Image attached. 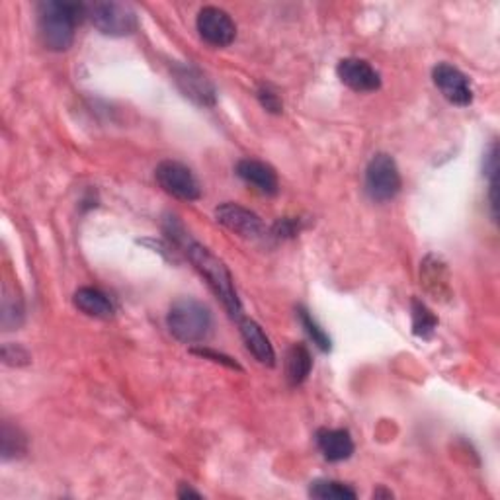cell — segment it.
<instances>
[{
    "label": "cell",
    "instance_id": "5",
    "mask_svg": "<svg viewBox=\"0 0 500 500\" xmlns=\"http://www.w3.org/2000/svg\"><path fill=\"white\" fill-rule=\"evenodd\" d=\"M89 16L96 30L104 36L123 37L137 30V14L130 5L121 3H96Z\"/></svg>",
    "mask_w": 500,
    "mask_h": 500
},
{
    "label": "cell",
    "instance_id": "26",
    "mask_svg": "<svg viewBox=\"0 0 500 500\" xmlns=\"http://www.w3.org/2000/svg\"><path fill=\"white\" fill-rule=\"evenodd\" d=\"M178 498H202V495L190 489L188 484H182V487H180V491H178Z\"/></svg>",
    "mask_w": 500,
    "mask_h": 500
},
{
    "label": "cell",
    "instance_id": "17",
    "mask_svg": "<svg viewBox=\"0 0 500 500\" xmlns=\"http://www.w3.org/2000/svg\"><path fill=\"white\" fill-rule=\"evenodd\" d=\"M311 368H313V359H311L309 350L305 349L303 344L291 346V349L287 350V356H286V378H287L289 385L291 387L301 385L305 380L309 378Z\"/></svg>",
    "mask_w": 500,
    "mask_h": 500
},
{
    "label": "cell",
    "instance_id": "20",
    "mask_svg": "<svg viewBox=\"0 0 500 500\" xmlns=\"http://www.w3.org/2000/svg\"><path fill=\"white\" fill-rule=\"evenodd\" d=\"M3 460H14V457H20L26 453L27 450V442L26 436L20 432L18 428L10 426L8 422H5L3 426Z\"/></svg>",
    "mask_w": 500,
    "mask_h": 500
},
{
    "label": "cell",
    "instance_id": "22",
    "mask_svg": "<svg viewBox=\"0 0 500 500\" xmlns=\"http://www.w3.org/2000/svg\"><path fill=\"white\" fill-rule=\"evenodd\" d=\"M3 362L6 366L20 368V366L30 364V354H27L18 344H5L3 346Z\"/></svg>",
    "mask_w": 500,
    "mask_h": 500
},
{
    "label": "cell",
    "instance_id": "11",
    "mask_svg": "<svg viewBox=\"0 0 500 500\" xmlns=\"http://www.w3.org/2000/svg\"><path fill=\"white\" fill-rule=\"evenodd\" d=\"M174 77H176V85L180 90L188 96L190 100H193L200 106H214L215 104V89L207 77L198 71L196 67H176L174 68Z\"/></svg>",
    "mask_w": 500,
    "mask_h": 500
},
{
    "label": "cell",
    "instance_id": "2",
    "mask_svg": "<svg viewBox=\"0 0 500 500\" xmlns=\"http://www.w3.org/2000/svg\"><path fill=\"white\" fill-rule=\"evenodd\" d=\"M178 243H182L186 248V255L192 260L196 270L205 277L207 286L212 287L214 294L224 303V307L229 311L233 318H241L243 317V307L237 296V289H234L233 277L227 270V266L221 262L215 255H212L210 250L202 246L200 243L190 241L186 234H176L174 237Z\"/></svg>",
    "mask_w": 500,
    "mask_h": 500
},
{
    "label": "cell",
    "instance_id": "14",
    "mask_svg": "<svg viewBox=\"0 0 500 500\" xmlns=\"http://www.w3.org/2000/svg\"><path fill=\"white\" fill-rule=\"evenodd\" d=\"M237 321H239L241 337L246 344L248 352L253 354L260 364L272 368L276 364V354H274V349H272L268 337L264 335L262 327L258 323H255L253 318H246V317H241V318H237Z\"/></svg>",
    "mask_w": 500,
    "mask_h": 500
},
{
    "label": "cell",
    "instance_id": "10",
    "mask_svg": "<svg viewBox=\"0 0 500 500\" xmlns=\"http://www.w3.org/2000/svg\"><path fill=\"white\" fill-rule=\"evenodd\" d=\"M337 75L354 92H375L381 87V75L364 59H342L337 67Z\"/></svg>",
    "mask_w": 500,
    "mask_h": 500
},
{
    "label": "cell",
    "instance_id": "6",
    "mask_svg": "<svg viewBox=\"0 0 500 500\" xmlns=\"http://www.w3.org/2000/svg\"><path fill=\"white\" fill-rule=\"evenodd\" d=\"M155 178L159 186L171 193L172 198L184 200V202H196L202 196V188L198 178L193 176V172L188 169L186 164L178 162V161H162L157 171Z\"/></svg>",
    "mask_w": 500,
    "mask_h": 500
},
{
    "label": "cell",
    "instance_id": "18",
    "mask_svg": "<svg viewBox=\"0 0 500 500\" xmlns=\"http://www.w3.org/2000/svg\"><path fill=\"white\" fill-rule=\"evenodd\" d=\"M309 496L318 500H354L358 495L352 487L339 481H328V479H318L313 481L309 487Z\"/></svg>",
    "mask_w": 500,
    "mask_h": 500
},
{
    "label": "cell",
    "instance_id": "24",
    "mask_svg": "<svg viewBox=\"0 0 500 500\" xmlns=\"http://www.w3.org/2000/svg\"><path fill=\"white\" fill-rule=\"evenodd\" d=\"M299 233V221L296 219H280L274 227V234H277V237H296V234Z\"/></svg>",
    "mask_w": 500,
    "mask_h": 500
},
{
    "label": "cell",
    "instance_id": "7",
    "mask_svg": "<svg viewBox=\"0 0 500 500\" xmlns=\"http://www.w3.org/2000/svg\"><path fill=\"white\" fill-rule=\"evenodd\" d=\"M198 34L212 47H227L237 37V26L225 10L217 6H205L198 14Z\"/></svg>",
    "mask_w": 500,
    "mask_h": 500
},
{
    "label": "cell",
    "instance_id": "21",
    "mask_svg": "<svg viewBox=\"0 0 500 500\" xmlns=\"http://www.w3.org/2000/svg\"><path fill=\"white\" fill-rule=\"evenodd\" d=\"M297 318H299V323L303 325L305 332H307L309 339L313 340V344H317V349L323 350V352H328L330 350V339H328L327 332L317 325V321L311 317V313L305 307H297Z\"/></svg>",
    "mask_w": 500,
    "mask_h": 500
},
{
    "label": "cell",
    "instance_id": "23",
    "mask_svg": "<svg viewBox=\"0 0 500 500\" xmlns=\"http://www.w3.org/2000/svg\"><path fill=\"white\" fill-rule=\"evenodd\" d=\"M256 96H258V100H260L262 108H266L270 114H282V108H284L282 99H280V96H277V92H276L272 87L262 85V87L258 89V94H256Z\"/></svg>",
    "mask_w": 500,
    "mask_h": 500
},
{
    "label": "cell",
    "instance_id": "1",
    "mask_svg": "<svg viewBox=\"0 0 500 500\" xmlns=\"http://www.w3.org/2000/svg\"><path fill=\"white\" fill-rule=\"evenodd\" d=\"M87 8L75 3H41L37 6V34L49 51H67L75 41V30Z\"/></svg>",
    "mask_w": 500,
    "mask_h": 500
},
{
    "label": "cell",
    "instance_id": "12",
    "mask_svg": "<svg viewBox=\"0 0 500 500\" xmlns=\"http://www.w3.org/2000/svg\"><path fill=\"white\" fill-rule=\"evenodd\" d=\"M317 446L323 457L332 464L344 462L354 453V440L349 430L342 428H321L315 436Z\"/></svg>",
    "mask_w": 500,
    "mask_h": 500
},
{
    "label": "cell",
    "instance_id": "25",
    "mask_svg": "<svg viewBox=\"0 0 500 500\" xmlns=\"http://www.w3.org/2000/svg\"><path fill=\"white\" fill-rule=\"evenodd\" d=\"M192 352H193V354H198V356H202V358H212L214 362H221V364H225V366H229V368H233V370H241V366H239L237 362H233L231 358H227V356H224V354H217V352H214V350H202V349H196V350H192Z\"/></svg>",
    "mask_w": 500,
    "mask_h": 500
},
{
    "label": "cell",
    "instance_id": "16",
    "mask_svg": "<svg viewBox=\"0 0 500 500\" xmlns=\"http://www.w3.org/2000/svg\"><path fill=\"white\" fill-rule=\"evenodd\" d=\"M422 284L428 294H432L434 299H442L450 296V284H448V270L436 256H428L422 264Z\"/></svg>",
    "mask_w": 500,
    "mask_h": 500
},
{
    "label": "cell",
    "instance_id": "9",
    "mask_svg": "<svg viewBox=\"0 0 500 500\" xmlns=\"http://www.w3.org/2000/svg\"><path fill=\"white\" fill-rule=\"evenodd\" d=\"M215 219L217 224L246 239H256L264 231L260 217L239 203H221L215 210Z\"/></svg>",
    "mask_w": 500,
    "mask_h": 500
},
{
    "label": "cell",
    "instance_id": "8",
    "mask_svg": "<svg viewBox=\"0 0 500 500\" xmlns=\"http://www.w3.org/2000/svg\"><path fill=\"white\" fill-rule=\"evenodd\" d=\"M432 78L436 89L450 104L465 108L474 102V89H471V82L457 67L450 63H440L434 67Z\"/></svg>",
    "mask_w": 500,
    "mask_h": 500
},
{
    "label": "cell",
    "instance_id": "3",
    "mask_svg": "<svg viewBox=\"0 0 500 500\" xmlns=\"http://www.w3.org/2000/svg\"><path fill=\"white\" fill-rule=\"evenodd\" d=\"M171 335L184 344H198L207 339L212 330V313L198 299H178L166 317Z\"/></svg>",
    "mask_w": 500,
    "mask_h": 500
},
{
    "label": "cell",
    "instance_id": "4",
    "mask_svg": "<svg viewBox=\"0 0 500 500\" xmlns=\"http://www.w3.org/2000/svg\"><path fill=\"white\" fill-rule=\"evenodd\" d=\"M401 172L395 159L387 152H378L366 169V192L373 202H391L401 192Z\"/></svg>",
    "mask_w": 500,
    "mask_h": 500
},
{
    "label": "cell",
    "instance_id": "19",
    "mask_svg": "<svg viewBox=\"0 0 500 500\" xmlns=\"http://www.w3.org/2000/svg\"><path fill=\"white\" fill-rule=\"evenodd\" d=\"M438 327V318L419 299L412 301V332L421 339H430Z\"/></svg>",
    "mask_w": 500,
    "mask_h": 500
},
{
    "label": "cell",
    "instance_id": "15",
    "mask_svg": "<svg viewBox=\"0 0 500 500\" xmlns=\"http://www.w3.org/2000/svg\"><path fill=\"white\" fill-rule=\"evenodd\" d=\"M75 307L92 318H109L114 315V305L108 296L96 287H80L73 297Z\"/></svg>",
    "mask_w": 500,
    "mask_h": 500
},
{
    "label": "cell",
    "instance_id": "13",
    "mask_svg": "<svg viewBox=\"0 0 500 500\" xmlns=\"http://www.w3.org/2000/svg\"><path fill=\"white\" fill-rule=\"evenodd\" d=\"M237 174L248 186H253L264 196L277 193V176L270 164L256 159H243L237 162Z\"/></svg>",
    "mask_w": 500,
    "mask_h": 500
}]
</instances>
